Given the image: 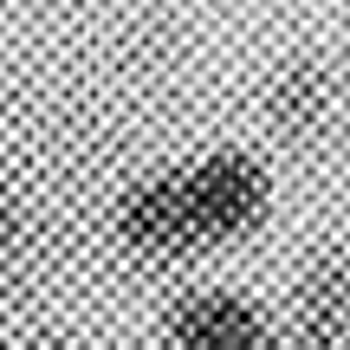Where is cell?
Listing matches in <instances>:
<instances>
[{
	"mask_svg": "<svg viewBox=\"0 0 350 350\" xmlns=\"http://www.w3.org/2000/svg\"><path fill=\"white\" fill-rule=\"evenodd\" d=\"M331 117H338V78H331V65L318 52H292L273 72V85H266V124L286 143H312V137L331 130Z\"/></svg>",
	"mask_w": 350,
	"mask_h": 350,
	"instance_id": "4",
	"label": "cell"
},
{
	"mask_svg": "<svg viewBox=\"0 0 350 350\" xmlns=\"http://www.w3.org/2000/svg\"><path fill=\"white\" fill-rule=\"evenodd\" d=\"M169 344L175 350H266L273 344V325L240 292L195 286V292H182L169 305Z\"/></svg>",
	"mask_w": 350,
	"mask_h": 350,
	"instance_id": "2",
	"label": "cell"
},
{
	"mask_svg": "<svg viewBox=\"0 0 350 350\" xmlns=\"http://www.w3.org/2000/svg\"><path fill=\"white\" fill-rule=\"evenodd\" d=\"M266 350H286V344H279V338H273V344H266Z\"/></svg>",
	"mask_w": 350,
	"mask_h": 350,
	"instance_id": "6",
	"label": "cell"
},
{
	"mask_svg": "<svg viewBox=\"0 0 350 350\" xmlns=\"http://www.w3.org/2000/svg\"><path fill=\"white\" fill-rule=\"evenodd\" d=\"M266 208H273L266 163L240 156V150H214L188 169H169V175L124 188L117 234H124V247L150 253V260H182V253L253 234L266 221Z\"/></svg>",
	"mask_w": 350,
	"mask_h": 350,
	"instance_id": "1",
	"label": "cell"
},
{
	"mask_svg": "<svg viewBox=\"0 0 350 350\" xmlns=\"http://www.w3.org/2000/svg\"><path fill=\"white\" fill-rule=\"evenodd\" d=\"M292 350H350V247L312 253L292 292Z\"/></svg>",
	"mask_w": 350,
	"mask_h": 350,
	"instance_id": "3",
	"label": "cell"
},
{
	"mask_svg": "<svg viewBox=\"0 0 350 350\" xmlns=\"http://www.w3.org/2000/svg\"><path fill=\"white\" fill-rule=\"evenodd\" d=\"M13 253V188H7V156H0V260Z\"/></svg>",
	"mask_w": 350,
	"mask_h": 350,
	"instance_id": "5",
	"label": "cell"
},
{
	"mask_svg": "<svg viewBox=\"0 0 350 350\" xmlns=\"http://www.w3.org/2000/svg\"><path fill=\"white\" fill-rule=\"evenodd\" d=\"M39 350H52V344H39Z\"/></svg>",
	"mask_w": 350,
	"mask_h": 350,
	"instance_id": "7",
	"label": "cell"
}]
</instances>
